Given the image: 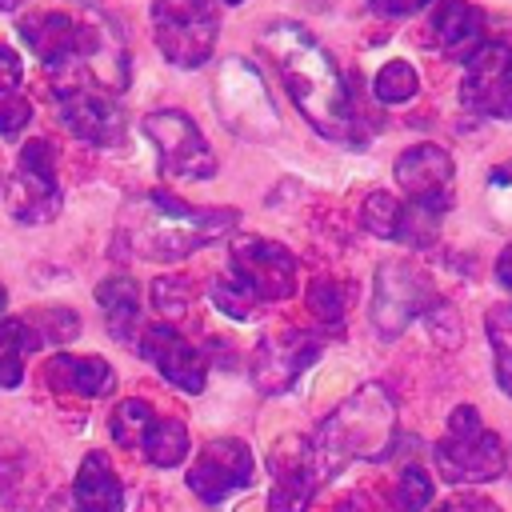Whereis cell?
Returning a JSON list of instances; mask_svg holds the SVG:
<instances>
[{"label": "cell", "mask_w": 512, "mask_h": 512, "mask_svg": "<svg viewBox=\"0 0 512 512\" xmlns=\"http://www.w3.org/2000/svg\"><path fill=\"white\" fill-rule=\"evenodd\" d=\"M260 52L276 64L292 104L300 116L328 140H352L360 112H356V92L332 52L292 20H272L260 32Z\"/></svg>", "instance_id": "1"}, {"label": "cell", "mask_w": 512, "mask_h": 512, "mask_svg": "<svg viewBox=\"0 0 512 512\" xmlns=\"http://www.w3.org/2000/svg\"><path fill=\"white\" fill-rule=\"evenodd\" d=\"M232 228V208H192L172 192H144L120 220V244L140 260H184Z\"/></svg>", "instance_id": "2"}, {"label": "cell", "mask_w": 512, "mask_h": 512, "mask_svg": "<svg viewBox=\"0 0 512 512\" xmlns=\"http://www.w3.org/2000/svg\"><path fill=\"white\" fill-rule=\"evenodd\" d=\"M396 440V404L380 384H364L352 392L312 436L316 472L332 476L352 460H380Z\"/></svg>", "instance_id": "3"}, {"label": "cell", "mask_w": 512, "mask_h": 512, "mask_svg": "<svg viewBox=\"0 0 512 512\" xmlns=\"http://www.w3.org/2000/svg\"><path fill=\"white\" fill-rule=\"evenodd\" d=\"M436 468L448 484H484L504 472V448L492 428H484L472 404L448 416V432L436 444Z\"/></svg>", "instance_id": "4"}, {"label": "cell", "mask_w": 512, "mask_h": 512, "mask_svg": "<svg viewBox=\"0 0 512 512\" xmlns=\"http://www.w3.org/2000/svg\"><path fill=\"white\" fill-rule=\"evenodd\" d=\"M156 48L176 68H200L220 32V16L212 0H152Z\"/></svg>", "instance_id": "5"}, {"label": "cell", "mask_w": 512, "mask_h": 512, "mask_svg": "<svg viewBox=\"0 0 512 512\" xmlns=\"http://www.w3.org/2000/svg\"><path fill=\"white\" fill-rule=\"evenodd\" d=\"M60 180H56V152L48 140H28L20 160L4 184V208L20 224H48L60 212Z\"/></svg>", "instance_id": "6"}, {"label": "cell", "mask_w": 512, "mask_h": 512, "mask_svg": "<svg viewBox=\"0 0 512 512\" xmlns=\"http://www.w3.org/2000/svg\"><path fill=\"white\" fill-rule=\"evenodd\" d=\"M144 136L152 140L160 168L168 176L180 180H208L216 176V152L208 148L204 132L196 128L192 116H184L180 108H160L144 116Z\"/></svg>", "instance_id": "7"}, {"label": "cell", "mask_w": 512, "mask_h": 512, "mask_svg": "<svg viewBox=\"0 0 512 512\" xmlns=\"http://www.w3.org/2000/svg\"><path fill=\"white\" fill-rule=\"evenodd\" d=\"M216 92H220V116L232 124V132L252 136V140H272L276 136L280 116H276V108L264 92L260 72H252L244 60H228L220 68Z\"/></svg>", "instance_id": "8"}, {"label": "cell", "mask_w": 512, "mask_h": 512, "mask_svg": "<svg viewBox=\"0 0 512 512\" xmlns=\"http://www.w3.org/2000/svg\"><path fill=\"white\" fill-rule=\"evenodd\" d=\"M460 104L492 116V120H512V48L488 40L464 68L460 80Z\"/></svg>", "instance_id": "9"}, {"label": "cell", "mask_w": 512, "mask_h": 512, "mask_svg": "<svg viewBox=\"0 0 512 512\" xmlns=\"http://www.w3.org/2000/svg\"><path fill=\"white\" fill-rule=\"evenodd\" d=\"M252 448L236 436L228 440H212L208 448H200V456L188 468V488L204 500V504H224L228 496H236L240 488L252 484Z\"/></svg>", "instance_id": "10"}, {"label": "cell", "mask_w": 512, "mask_h": 512, "mask_svg": "<svg viewBox=\"0 0 512 512\" xmlns=\"http://www.w3.org/2000/svg\"><path fill=\"white\" fill-rule=\"evenodd\" d=\"M320 356V336L304 328L268 332L252 352V380L260 392H284Z\"/></svg>", "instance_id": "11"}, {"label": "cell", "mask_w": 512, "mask_h": 512, "mask_svg": "<svg viewBox=\"0 0 512 512\" xmlns=\"http://www.w3.org/2000/svg\"><path fill=\"white\" fill-rule=\"evenodd\" d=\"M140 352H144V360L168 380V384H176L180 392H204V376H208V360H204V352L176 328V324H168V320H156V324H148L144 332H140Z\"/></svg>", "instance_id": "12"}, {"label": "cell", "mask_w": 512, "mask_h": 512, "mask_svg": "<svg viewBox=\"0 0 512 512\" xmlns=\"http://www.w3.org/2000/svg\"><path fill=\"white\" fill-rule=\"evenodd\" d=\"M452 156L440 144H412L396 156V184L404 188V196L412 204H424L432 212H448L452 208Z\"/></svg>", "instance_id": "13"}, {"label": "cell", "mask_w": 512, "mask_h": 512, "mask_svg": "<svg viewBox=\"0 0 512 512\" xmlns=\"http://www.w3.org/2000/svg\"><path fill=\"white\" fill-rule=\"evenodd\" d=\"M228 268L256 292V300H284L296 292V256L276 240H236Z\"/></svg>", "instance_id": "14"}, {"label": "cell", "mask_w": 512, "mask_h": 512, "mask_svg": "<svg viewBox=\"0 0 512 512\" xmlns=\"http://www.w3.org/2000/svg\"><path fill=\"white\" fill-rule=\"evenodd\" d=\"M320 472L312 456V440L288 436L272 452V492H268V512H308L316 496Z\"/></svg>", "instance_id": "15"}, {"label": "cell", "mask_w": 512, "mask_h": 512, "mask_svg": "<svg viewBox=\"0 0 512 512\" xmlns=\"http://www.w3.org/2000/svg\"><path fill=\"white\" fill-rule=\"evenodd\" d=\"M64 128L84 144H120L124 140V108L104 88H68L60 100Z\"/></svg>", "instance_id": "16"}, {"label": "cell", "mask_w": 512, "mask_h": 512, "mask_svg": "<svg viewBox=\"0 0 512 512\" xmlns=\"http://www.w3.org/2000/svg\"><path fill=\"white\" fill-rule=\"evenodd\" d=\"M432 308V292L424 276L408 264H384L376 272V296H372V320L384 336H396L416 312Z\"/></svg>", "instance_id": "17"}, {"label": "cell", "mask_w": 512, "mask_h": 512, "mask_svg": "<svg viewBox=\"0 0 512 512\" xmlns=\"http://www.w3.org/2000/svg\"><path fill=\"white\" fill-rule=\"evenodd\" d=\"M24 44L36 52V60L48 72H72V64L84 60V20H72L64 12H32L20 20Z\"/></svg>", "instance_id": "18"}, {"label": "cell", "mask_w": 512, "mask_h": 512, "mask_svg": "<svg viewBox=\"0 0 512 512\" xmlns=\"http://www.w3.org/2000/svg\"><path fill=\"white\" fill-rule=\"evenodd\" d=\"M432 40L440 44L444 56L452 60H472L488 40H484V12L468 0H440L432 8Z\"/></svg>", "instance_id": "19"}, {"label": "cell", "mask_w": 512, "mask_h": 512, "mask_svg": "<svg viewBox=\"0 0 512 512\" xmlns=\"http://www.w3.org/2000/svg\"><path fill=\"white\" fill-rule=\"evenodd\" d=\"M44 384H52L60 392H72V396H84V400H100V396H108L116 388V372L100 356L56 352L44 364Z\"/></svg>", "instance_id": "20"}, {"label": "cell", "mask_w": 512, "mask_h": 512, "mask_svg": "<svg viewBox=\"0 0 512 512\" xmlns=\"http://www.w3.org/2000/svg\"><path fill=\"white\" fill-rule=\"evenodd\" d=\"M76 512H124V484L104 452H88L72 480Z\"/></svg>", "instance_id": "21"}, {"label": "cell", "mask_w": 512, "mask_h": 512, "mask_svg": "<svg viewBox=\"0 0 512 512\" xmlns=\"http://www.w3.org/2000/svg\"><path fill=\"white\" fill-rule=\"evenodd\" d=\"M96 304L104 312V324L116 340H136V328H140V292L128 276H108L100 288H96Z\"/></svg>", "instance_id": "22"}, {"label": "cell", "mask_w": 512, "mask_h": 512, "mask_svg": "<svg viewBox=\"0 0 512 512\" xmlns=\"http://www.w3.org/2000/svg\"><path fill=\"white\" fill-rule=\"evenodd\" d=\"M36 348H40V336L24 316L0 320V388H20L28 356Z\"/></svg>", "instance_id": "23"}, {"label": "cell", "mask_w": 512, "mask_h": 512, "mask_svg": "<svg viewBox=\"0 0 512 512\" xmlns=\"http://www.w3.org/2000/svg\"><path fill=\"white\" fill-rule=\"evenodd\" d=\"M136 448L144 452L148 464L172 468V464H180L188 456V428L176 416H152V424L144 428V436H140Z\"/></svg>", "instance_id": "24"}, {"label": "cell", "mask_w": 512, "mask_h": 512, "mask_svg": "<svg viewBox=\"0 0 512 512\" xmlns=\"http://www.w3.org/2000/svg\"><path fill=\"white\" fill-rule=\"evenodd\" d=\"M488 340H492V364H496V384L512 396V304H496L484 316Z\"/></svg>", "instance_id": "25"}, {"label": "cell", "mask_w": 512, "mask_h": 512, "mask_svg": "<svg viewBox=\"0 0 512 512\" xmlns=\"http://www.w3.org/2000/svg\"><path fill=\"white\" fill-rule=\"evenodd\" d=\"M372 92H376L380 104H408V100L420 92V76H416V68H412L408 60H388V64L376 72Z\"/></svg>", "instance_id": "26"}, {"label": "cell", "mask_w": 512, "mask_h": 512, "mask_svg": "<svg viewBox=\"0 0 512 512\" xmlns=\"http://www.w3.org/2000/svg\"><path fill=\"white\" fill-rule=\"evenodd\" d=\"M152 416H156V408H152L148 400H140V396L120 400V404H116V412H112V420H108L112 440H116L120 448H136V444H140V436H144V428L152 424Z\"/></svg>", "instance_id": "27"}, {"label": "cell", "mask_w": 512, "mask_h": 512, "mask_svg": "<svg viewBox=\"0 0 512 512\" xmlns=\"http://www.w3.org/2000/svg\"><path fill=\"white\" fill-rule=\"evenodd\" d=\"M212 300H216V308L228 316V320H248L252 312H256V292L228 268L224 276H216V284H212Z\"/></svg>", "instance_id": "28"}, {"label": "cell", "mask_w": 512, "mask_h": 512, "mask_svg": "<svg viewBox=\"0 0 512 512\" xmlns=\"http://www.w3.org/2000/svg\"><path fill=\"white\" fill-rule=\"evenodd\" d=\"M152 304H156V312L172 324V320H180V316L196 304V288H192V280H184V276H164V280L152 284Z\"/></svg>", "instance_id": "29"}, {"label": "cell", "mask_w": 512, "mask_h": 512, "mask_svg": "<svg viewBox=\"0 0 512 512\" xmlns=\"http://www.w3.org/2000/svg\"><path fill=\"white\" fill-rule=\"evenodd\" d=\"M308 308L320 324L336 328L344 320V308H348V288L336 284V280H312L308 284Z\"/></svg>", "instance_id": "30"}, {"label": "cell", "mask_w": 512, "mask_h": 512, "mask_svg": "<svg viewBox=\"0 0 512 512\" xmlns=\"http://www.w3.org/2000/svg\"><path fill=\"white\" fill-rule=\"evenodd\" d=\"M392 504H396V512H424L432 504V476L420 464H408L396 480Z\"/></svg>", "instance_id": "31"}, {"label": "cell", "mask_w": 512, "mask_h": 512, "mask_svg": "<svg viewBox=\"0 0 512 512\" xmlns=\"http://www.w3.org/2000/svg\"><path fill=\"white\" fill-rule=\"evenodd\" d=\"M360 220L372 236H384V240H396V224H400V200L392 192H372L360 208Z\"/></svg>", "instance_id": "32"}, {"label": "cell", "mask_w": 512, "mask_h": 512, "mask_svg": "<svg viewBox=\"0 0 512 512\" xmlns=\"http://www.w3.org/2000/svg\"><path fill=\"white\" fill-rule=\"evenodd\" d=\"M24 320H28V324L36 328V336L48 340V344H64V340H72V336L80 332L72 308H40L36 316H24Z\"/></svg>", "instance_id": "33"}, {"label": "cell", "mask_w": 512, "mask_h": 512, "mask_svg": "<svg viewBox=\"0 0 512 512\" xmlns=\"http://www.w3.org/2000/svg\"><path fill=\"white\" fill-rule=\"evenodd\" d=\"M28 120H32V104L16 88L12 92H0V136H16Z\"/></svg>", "instance_id": "34"}, {"label": "cell", "mask_w": 512, "mask_h": 512, "mask_svg": "<svg viewBox=\"0 0 512 512\" xmlns=\"http://www.w3.org/2000/svg\"><path fill=\"white\" fill-rule=\"evenodd\" d=\"M436 512H500L488 496H476V492H464V496H452V500H444Z\"/></svg>", "instance_id": "35"}, {"label": "cell", "mask_w": 512, "mask_h": 512, "mask_svg": "<svg viewBox=\"0 0 512 512\" xmlns=\"http://www.w3.org/2000/svg\"><path fill=\"white\" fill-rule=\"evenodd\" d=\"M20 76H24L20 56H16L8 44H0V92H12V88L20 84Z\"/></svg>", "instance_id": "36"}, {"label": "cell", "mask_w": 512, "mask_h": 512, "mask_svg": "<svg viewBox=\"0 0 512 512\" xmlns=\"http://www.w3.org/2000/svg\"><path fill=\"white\" fill-rule=\"evenodd\" d=\"M424 4H432V0H372V12H380V16H412Z\"/></svg>", "instance_id": "37"}, {"label": "cell", "mask_w": 512, "mask_h": 512, "mask_svg": "<svg viewBox=\"0 0 512 512\" xmlns=\"http://www.w3.org/2000/svg\"><path fill=\"white\" fill-rule=\"evenodd\" d=\"M496 280L512 292V244H508V248L500 252V260H496Z\"/></svg>", "instance_id": "38"}, {"label": "cell", "mask_w": 512, "mask_h": 512, "mask_svg": "<svg viewBox=\"0 0 512 512\" xmlns=\"http://www.w3.org/2000/svg\"><path fill=\"white\" fill-rule=\"evenodd\" d=\"M4 304H8V292H4V284H0V312H4Z\"/></svg>", "instance_id": "39"}, {"label": "cell", "mask_w": 512, "mask_h": 512, "mask_svg": "<svg viewBox=\"0 0 512 512\" xmlns=\"http://www.w3.org/2000/svg\"><path fill=\"white\" fill-rule=\"evenodd\" d=\"M224 4H244V0H224Z\"/></svg>", "instance_id": "40"}, {"label": "cell", "mask_w": 512, "mask_h": 512, "mask_svg": "<svg viewBox=\"0 0 512 512\" xmlns=\"http://www.w3.org/2000/svg\"><path fill=\"white\" fill-rule=\"evenodd\" d=\"M340 512H348V508H340Z\"/></svg>", "instance_id": "41"}]
</instances>
